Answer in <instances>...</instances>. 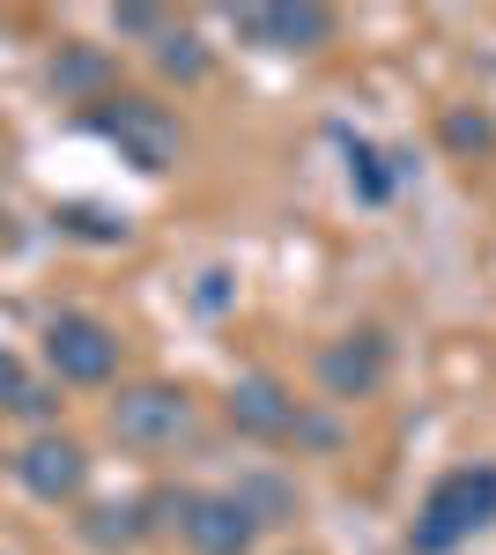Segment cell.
<instances>
[{
	"instance_id": "1",
	"label": "cell",
	"mask_w": 496,
	"mask_h": 555,
	"mask_svg": "<svg viewBox=\"0 0 496 555\" xmlns=\"http://www.w3.org/2000/svg\"><path fill=\"white\" fill-rule=\"evenodd\" d=\"M489 518H496V467H453L430 489L422 518H415V548L445 555V548H459L467 533H482Z\"/></svg>"
},
{
	"instance_id": "2",
	"label": "cell",
	"mask_w": 496,
	"mask_h": 555,
	"mask_svg": "<svg viewBox=\"0 0 496 555\" xmlns=\"http://www.w3.org/2000/svg\"><path fill=\"white\" fill-rule=\"evenodd\" d=\"M89 127L104 133V141H119L133 171H170L178 164V119H170L156 96H104L89 112Z\"/></svg>"
},
{
	"instance_id": "3",
	"label": "cell",
	"mask_w": 496,
	"mask_h": 555,
	"mask_svg": "<svg viewBox=\"0 0 496 555\" xmlns=\"http://www.w3.org/2000/svg\"><path fill=\"white\" fill-rule=\"evenodd\" d=\"M44 363H52L60 385H112L119 334L104 319H89V311H60V319H44Z\"/></svg>"
},
{
	"instance_id": "4",
	"label": "cell",
	"mask_w": 496,
	"mask_h": 555,
	"mask_svg": "<svg viewBox=\"0 0 496 555\" xmlns=\"http://www.w3.org/2000/svg\"><path fill=\"white\" fill-rule=\"evenodd\" d=\"M112 429L133 452H170V444L193 437V400L178 385H126L112 400Z\"/></svg>"
},
{
	"instance_id": "5",
	"label": "cell",
	"mask_w": 496,
	"mask_h": 555,
	"mask_svg": "<svg viewBox=\"0 0 496 555\" xmlns=\"http://www.w3.org/2000/svg\"><path fill=\"white\" fill-rule=\"evenodd\" d=\"M178 533L201 555H252V541H259V526H252V512L238 496H186L178 504Z\"/></svg>"
},
{
	"instance_id": "6",
	"label": "cell",
	"mask_w": 496,
	"mask_h": 555,
	"mask_svg": "<svg viewBox=\"0 0 496 555\" xmlns=\"http://www.w3.org/2000/svg\"><path fill=\"white\" fill-rule=\"evenodd\" d=\"M15 474H23V489H30V496L67 504V496H82L89 460H82V444H67V437H38V444L15 460Z\"/></svg>"
},
{
	"instance_id": "7",
	"label": "cell",
	"mask_w": 496,
	"mask_h": 555,
	"mask_svg": "<svg viewBox=\"0 0 496 555\" xmlns=\"http://www.w3.org/2000/svg\"><path fill=\"white\" fill-rule=\"evenodd\" d=\"M230 423L252 429V437H296V400L282 392V378L252 371V378L230 385Z\"/></svg>"
},
{
	"instance_id": "8",
	"label": "cell",
	"mask_w": 496,
	"mask_h": 555,
	"mask_svg": "<svg viewBox=\"0 0 496 555\" xmlns=\"http://www.w3.org/2000/svg\"><path fill=\"white\" fill-rule=\"evenodd\" d=\"M238 30L259 38V44H275V52H311V44L333 38V15L327 8H245Z\"/></svg>"
},
{
	"instance_id": "9",
	"label": "cell",
	"mask_w": 496,
	"mask_h": 555,
	"mask_svg": "<svg viewBox=\"0 0 496 555\" xmlns=\"http://www.w3.org/2000/svg\"><path fill=\"white\" fill-rule=\"evenodd\" d=\"M319 378H327L333 400H364L378 378H385V341L378 334H348V341H333L319 356Z\"/></svg>"
},
{
	"instance_id": "10",
	"label": "cell",
	"mask_w": 496,
	"mask_h": 555,
	"mask_svg": "<svg viewBox=\"0 0 496 555\" xmlns=\"http://www.w3.org/2000/svg\"><path fill=\"white\" fill-rule=\"evenodd\" d=\"M230 496L252 512V526H282V518H296V489H290V481H275V474H245Z\"/></svg>"
},
{
	"instance_id": "11",
	"label": "cell",
	"mask_w": 496,
	"mask_h": 555,
	"mask_svg": "<svg viewBox=\"0 0 496 555\" xmlns=\"http://www.w3.org/2000/svg\"><path fill=\"white\" fill-rule=\"evenodd\" d=\"M156 60H164L170 75H201V67H207V60H201V44L186 38V30H170V38H164V52H156Z\"/></svg>"
},
{
	"instance_id": "12",
	"label": "cell",
	"mask_w": 496,
	"mask_h": 555,
	"mask_svg": "<svg viewBox=\"0 0 496 555\" xmlns=\"http://www.w3.org/2000/svg\"><path fill=\"white\" fill-rule=\"evenodd\" d=\"M60 222H67V230H82V237H126V222H112V215H97V208H67Z\"/></svg>"
},
{
	"instance_id": "13",
	"label": "cell",
	"mask_w": 496,
	"mask_h": 555,
	"mask_svg": "<svg viewBox=\"0 0 496 555\" xmlns=\"http://www.w3.org/2000/svg\"><path fill=\"white\" fill-rule=\"evenodd\" d=\"M52 82H75V89L104 82V60H97V52H75V60H67V67H52Z\"/></svg>"
},
{
	"instance_id": "14",
	"label": "cell",
	"mask_w": 496,
	"mask_h": 555,
	"mask_svg": "<svg viewBox=\"0 0 496 555\" xmlns=\"http://www.w3.org/2000/svg\"><path fill=\"white\" fill-rule=\"evenodd\" d=\"M445 133H453V149H489V127H482V119H467V112H453Z\"/></svg>"
},
{
	"instance_id": "15",
	"label": "cell",
	"mask_w": 496,
	"mask_h": 555,
	"mask_svg": "<svg viewBox=\"0 0 496 555\" xmlns=\"http://www.w3.org/2000/svg\"><path fill=\"white\" fill-rule=\"evenodd\" d=\"M119 30H164V15L156 8H119Z\"/></svg>"
},
{
	"instance_id": "16",
	"label": "cell",
	"mask_w": 496,
	"mask_h": 555,
	"mask_svg": "<svg viewBox=\"0 0 496 555\" xmlns=\"http://www.w3.org/2000/svg\"><path fill=\"white\" fill-rule=\"evenodd\" d=\"M15 392H23V378H15V356L0 348V400H15Z\"/></svg>"
},
{
	"instance_id": "17",
	"label": "cell",
	"mask_w": 496,
	"mask_h": 555,
	"mask_svg": "<svg viewBox=\"0 0 496 555\" xmlns=\"http://www.w3.org/2000/svg\"><path fill=\"white\" fill-rule=\"evenodd\" d=\"M0 237H8V208H0Z\"/></svg>"
}]
</instances>
